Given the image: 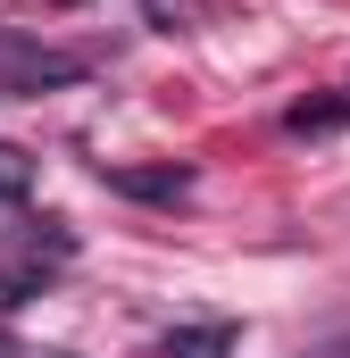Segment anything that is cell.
Listing matches in <instances>:
<instances>
[{"label":"cell","instance_id":"3","mask_svg":"<svg viewBox=\"0 0 350 358\" xmlns=\"http://www.w3.org/2000/svg\"><path fill=\"white\" fill-rule=\"evenodd\" d=\"M334 125H350V100H300L292 108V134H334Z\"/></svg>","mask_w":350,"mask_h":358},{"label":"cell","instance_id":"1","mask_svg":"<svg viewBox=\"0 0 350 358\" xmlns=\"http://www.w3.org/2000/svg\"><path fill=\"white\" fill-rule=\"evenodd\" d=\"M108 192H125V200H183L192 192V167H100Z\"/></svg>","mask_w":350,"mask_h":358},{"label":"cell","instance_id":"4","mask_svg":"<svg viewBox=\"0 0 350 358\" xmlns=\"http://www.w3.org/2000/svg\"><path fill=\"white\" fill-rule=\"evenodd\" d=\"M25 183H34V167H25V150H8V142H0V200H17Z\"/></svg>","mask_w":350,"mask_h":358},{"label":"cell","instance_id":"2","mask_svg":"<svg viewBox=\"0 0 350 358\" xmlns=\"http://www.w3.org/2000/svg\"><path fill=\"white\" fill-rule=\"evenodd\" d=\"M234 342H242V334H234L225 317H209V325H175L167 342H159V358H225Z\"/></svg>","mask_w":350,"mask_h":358},{"label":"cell","instance_id":"5","mask_svg":"<svg viewBox=\"0 0 350 358\" xmlns=\"http://www.w3.org/2000/svg\"><path fill=\"white\" fill-rule=\"evenodd\" d=\"M50 358H76V350H50Z\"/></svg>","mask_w":350,"mask_h":358}]
</instances>
